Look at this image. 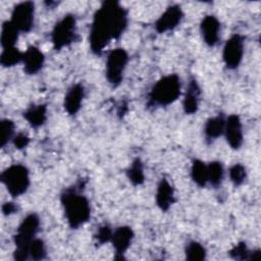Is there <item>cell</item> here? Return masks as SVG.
<instances>
[{
    "instance_id": "cell-7",
    "label": "cell",
    "mask_w": 261,
    "mask_h": 261,
    "mask_svg": "<svg viewBox=\"0 0 261 261\" xmlns=\"http://www.w3.org/2000/svg\"><path fill=\"white\" fill-rule=\"evenodd\" d=\"M40 227V218L37 214L31 213L27 215L19 223L13 242L15 248H29L31 242L35 239Z\"/></svg>"
},
{
    "instance_id": "cell-14",
    "label": "cell",
    "mask_w": 261,
    "mask_h": 261,
    "mask_svg": "<svg viewBox=\"0 0 261 261\" xmlns=\"http://www.w3.org/2000/svg\"><path fill=\"white\" fill-rule=\"evenodd\" d=\"M85 97V89L81 84L72 85L66 92L64 97V109L69 115H74L81 109L83 99Z\"/></svg>"
},
{
    "instance_id": "cell-5",
    "label": "cell",
    "mask_w": 261,
    "mask_h": 261,
    "mask_svg": "<svg viewBox=\"0 0 261 261\" xmlns=\"http://www.w3.org/2000/svg\"><path fill=\"white\" fill-rule=\"evenodd\" d=\"M76 38V21L72 14L64 15L56 22L51 33V40L55 50H61L69 46Z\"/></svg>"
},
{
    "instance_id": "cell-17",
    "label": "cell",
    "mask_w": 261,
    "mask_h": 261,
    "mask_svg": "<svg viewBox=\"0 0 261 261\" xmlns=\"http://www.w3.org/2000/svg\"><path fill=\"white\" fill-rule=\"evenodd\" d=\"M201 90L198 85V82L195 79H192L189 82L187 91L182 101V108L187 114H194L199 108Z\"/></svg>"
},
{
    "instance_id": "cell-20",
    "label": "cell",
    "mask_w": 261,
    "mask_h": 261,
    "mask_svg": "<svg viewBox=\"0 0 261 261\" xmlns=\"http://www.w3.org/2000/svg\"><path fill=\"white\" fill-rule=\"evenodd\" d=\"M19 31L17 28L10 21L6 20L3 22L2 28H1V45L4 48H9V47H15V43L17 42Z\"/></svg>"
},
{
    "instance_id": "cell-25",
    "label": "cell",
    "mask_w": 261,
    "mask_h": 261,
    "mask_svg": "<svg viewBox=\"0 0 261 261\" xmlns=\"http://www.w3.org/2000/svg\"><path fill=\"white\" fill-rule=\"evenodd\" d=\"M208 182L213 187H218L223 178V166L219 161H212L207 164Z\"/></svg>"
},
{
    "instance_id": "cell-6",
    "label": "cell",
    "mask_w": 261,
    "mask_h": 261,
    "mask_svg": "<svg viewBox=\"0 0 261 261\" xmlns=\"http://www.w3.org/2000/svg\"><path fill=\"white\" fill-rule=\"evenodd\" d=\"M128 61V55L122 48H116L112 50L106 59L105 74L108 83L117 87L120 85L123 79V73Z\"/></svg>"
},
{
    "instance_id": "cell-23",
    "label": "cell",
    "mask_w": 261,
    "mask_h": 261,
    "mask_svg": "<svg viewBox=\"0 0 261 261\" xmlns=\"http://www.w3.org/2000/svg\"><path fill=\"white\" fill-rule=\"evenodd\" d=\"M127 178L134 186H140L145 181L144 167L140 158H136L126 171Z\"/></svg>"
},
{
    "instance_id": "cell-31",
    "label": "cell",
    "mask_w": 261,
    "mask_h": 261,
    "mask_svg": "<svg viewBox=\"0 0 261 261\" xmlns=\"http://www.w3.org/2000/svg\"><path fill=\"white\" fill-rule=\"evenodd\" d=\"M12 143H13V145H14V147L16 149L21 150V149H24L29 145L30 138L25 134H23V133H18L12 139Z\"/></svg>"
},
{
    "instance_id": "cell-27",
    "label": "cell",
    "mask_w": 261,
    "mask_h": 261,
    "mask_svg": "<svg viewBox=\"0 0 261 261\" xmlns=\"http://www.w3.org/2000/svg\"><path fill=\"white\" fill-rule=\"evenodd\" d=\"M30 258L33 260H43L46 257V247L42 240L34 239L29 247Z\"/></svg>"
},
{
    "instance_id": "cell-18",
    "label": "cell",
    "mask_w": 261,
    "mask_h": 261,
    "mask_svg": "<svg viewBox=\"0 0 261 261\" xmlns=\"http://www.w3.org/2000/svg\"><path fill=\"white\" fill-rule=\"evenodd\" d=\"M225 125V118L222 114H218L214 117H210L204 125V135L208 143L213 142L217 138L223 135Z\"/></svg>"
},
{
    "instance_id": "cell-16",
    "label": "cell",
    "mask_w": 261,
    "mask_h": 261,
    "mask_svg": "<svg viewBox=\"0 0 261 261\" xmlns=\"http://www.w3.org/2000/svg\"><path fill=\"white\" fill-rule=\"evenodd\" d=\"M155 199L157 206L162 211H167L174 203V190L167 179L162 178L159 181L156 190Z\"/></svg>"
},
{
    "instance_id": "cell-32",
    "label": "cell",
    "mask_w": 261,
    "mask_h": 261,
    "mask_svg": "<svg viewBox=\"0 0 261 261\" xmlns=\"http://www.w3.org/2000/svg\"><path fill=\"white\" fill-rule=\"evenodd\" d=\"M17 211V206L12 202H6L2 206V212L4 215H10Z\"/></svg>"
},
{
    "instance_id": "cell-29",
    "label": "cell",
    "mask_w": 261,
    "mask_h": 261,
    "mask_svg": "<svg viewBox=\"0 0 261 261\" xmlns=\"http://www.w3.org/2000/svg\"><path fill=\"white\" fill-rule=\"evenodd\" d=\"M250 253L251 252L248 250L246 244L243 242L233 246L229 251L230 257L236 260H249Z\"/></svg>"
},
{
    "instance_id": "cell-4",
    "label": "cell",
    "mask_w": 261,
    "mask_h": 261,
    "mask_svg": "<svg viewBox=\"0 0 261 261\" xmlns=\"http://www.w3.org/2000/svg\"><path fill=\"white\" fill-rule=\"evenodd\" d=\"M1 181L12 197H18L29 189L30 172L24 165L13 164L2 171Z\"/></svg>"
},
{
    "instance_id": "cell-30",
    "label": "cell",
    "mask_w": 261,
    "mask_h": 261,
    "mask_svg": "<svg viewBox=\"0 0 261 261\" xmlns=\"http://www.w3.org/2000/svg\"><path fill=\"white\" fill-rule=\"evenodd\" d=\"M112 230L108 225H103L101 227L98 228L96 234H95V239L97 240V242L99 244H105L111 241V237H112Z\"/></svg>"
},
{
    "instance_id": "cell-11",
    "label": "cell",
    "mask_w": 261,
    "mask_h": 261,
    "mask_svg": "<svg viewBox=\"0 0 261 261\" xmlns=\"http://www.w3.org/2000/svg\"><path fill=\"white\" fill-rule=\"evenodd\" d=\"M227 144L231 149L238 150L243 145V126L240 117L237 114H231L225 119L224 132Z\"/></svg>"
},
{
    "instance_id": "cell-22",
    "label": "cell",
    "mask_w": 261,
    "mask_h": 261,
    "mask_svg": "<svg viewBox=\"0 0 261 261\" xmlns=\"http://www.w3.org/2000/svg\"><path fill=\"white\" fill-rule=\"evenodd\" d=\"M191 177L199 187L206 186L208 182L207 165L199 159H194L191 166Z\"/></svg>"
},
{
    "instance_id": "cell-9",
    "label": "cell",
    "mask_w": 261,
    "mask_h": 261,
    "mask_svg": "<svg viewBox=\"0 0 261 261\" xmlns=\"http://www.w3.org/2000/svg\"><path fill=\"white\" fill-rule=\"evenodd\" d=\"M244 39L241 35H232L224 44L222 58L228 69H236L243 60Z\"/></svg>"
},
{
    "instance_id": "cell-2",
    "label": "cell",
    "mask_w": 261,
    "mask_h": 261,
    "mask_svg": "<svg viewBox=\"0 0 261 261\" xmlns=\"http://www.w3.org/2000/svg\"><path fill=\"white\" fill-rule=\"evenodd\" d=\"M60 201L67 223L71 228H79L88 222L91 217L90 202L76 188L65 189L60 196Z\"/></svg>"
},
{
    "instance_id": "cell-3",
    "label": "cell",
    "mask_w": 261,
    "mask_h": 261,
    "mask_svg": "<svg viewBox=\"0 0 261 261\" xmlns=\"http://www.w3.org/2000/svg\"><path fill=\"white\" fill-rule=\"evenodd\" d=\"M180 79L177 74H167L158 80L149 93V103L157 106L172 104L180 95Z\"/></svg>"
},
{
    "instance_id": "cell-24",
    "label": "cell",
    "mask_w": 261,
    "mask_h": 261,
    "mask_svg": "<svg viewBox=\"0 0 261 261\" xmlns=\"http://www.w3.org/2000/svg\"><path fill=\"white\" fill-rule=\"evenodd\" d=\"M185 254L190 261H202L206 258V249L199 242L192 241L186 246Z\"/></svg>"
},
{
    "instance_id": "cell-21",
    "label": "cell",
    "mask_w": 261,
    "mask_h": 261,
    "mask_svg": "<svg viewBox=\"0 0 261 261\" xmlns=\"http://www.w3.org/2000/svg\"><path fill=\"white\" fill-rule=\"evenodd\" d=\"M23 52L19 51L16 47L4 48L0 55V63L4 67H11L19 62H22Z\"/></svg>"
},
{
    "instance_id": "cell-15",
    "label": "cell",
    "mask_w": 261,
    "mask_h": 261,
    "mask_svg": "<svg viewBox=\"0 0 261 261\" xmlns=\"http://www.w3.org/2000/svg\"><path fill=\"white\" fill-rule=\"evenodd\" d=\"M134 239V231L129 226H119L113 232L111 237V244L117 255H122L129 248Z\"/></svg>"
},
{
    "instance_id": "cell-10",
    "label": "cell",
    "mask_w": 261,
    "mask_h": 261,
    "mask_svg": "<svg viewBox=\"0 0 261 261\" xmlns=\"http://www.w3.org/2000/svg\"><path fill=\"white\" fill-rule=\"evenodd\" d=\"M184 17L182 10L178 5H171L158 17L155 22V30L159 34H163L174 30Z\"/></svg>"
},
{
    "instance_id": "cell-12",
    "label": "cell",
    "mask_w": 261,
    "mask_h": 261,
    "mask_svg": "<svg viewBox=\"0 0 261 261\" xmlns=\"http://www.w3.org/2000/svg\"><path fill=\"white\" fill-rule=\"evenodd\" d=\"M200 32L203 41L210 47L215 46L219 41L220 22L214 15H206L200 23Z\"/></svg>"
},
{
    "instance_id": "cell-8",
    "label": "cell",
    "mask_w": 261,
    "mask_h": 261,
    "mask_svg": "<svg viewBox=\"0 0 261 261\" xmlns=\"http://www.w3.org/2000/svg\"><path fill=\"white\" fill-rule=\"evenodd\" d=\"M35 4L31 1L20 2L16 4L11 12L10 21L17 28L19 32L28 33L34 27Z\"/></svg>"
},
{
    "instance_id": "cell-13",
    "label": "cell",
    "mask_w": 261,
    "mask_h": 261,
    "mask_svg": "<svg viewBox=\"0 0 261 261\" xmlns=\"http://www.w3.org/2000/svg\"><path fill=\"white\" fill-rule=\"evenodd\" d=\"M45 56L36 46H30L23 52V70L27 74H36L43 67Z\"/></svg>"
},
{
    "instance_id": "cell-28",
    "label": "cell",
    "mask_w": 261,
    "mask_h": 261,
    "mask_svg": "<svg viewBox=\"0 0 261 261\" xmlns=\"http://www.w3.org/2000/svg\"><path fill=\"white\" fill-rule=\"evenodd\" d=\"M228 174H229V178H230L231 182L234 186H241L246 179L247 171H246V168L244 167V165H242L240 163H236L229 168Z\"/></svg>"
},
{
    "instance_id": "cell-26",
    "label": "cell",
    "mask_w": 261,
    "mask_h": 261,
    "mask_svg": "<svg viewBox=\"0 0 261 261\" xmlns=\"http://www.w3.org/2000/svg\"><path fill=\"white\" fill-rule=\"evenodd\" d=\"M0 129H1V139H0V146L1 148H4L6 144L10 140L14 138V123L10 119H2L0 123Z\"/></svg>"
},
{
    "instance_id": "cell-19",
    "label": "cell",
    "mask_w": 261,
    "mask_h": 261,
    "mask_svg": "<svg viewBox=\"0 0 261 261\" xmlns=\"http://www.w3.org/2000/svg\"><path fill=\"white\" fill-rule=\"evenodd\" d=\"M23 117L31 126L39 127L47 119V106L45 104L32 105L23 112Z\"/></svg>"
},
{
    "instance_id": "cell-1",
    "label": "cell",
    "mask_w": 261,
    "mask_h": 261,
    "mask_svg": "<svg viewBox=\"0 0 261 261\" xmlns=\"http://www.w3.org/2000/svg\"><path fill=\"white\" fill-rule=\"evenodd\" d=\"M127 25L126 10L116 1H105L95 12L89 43L94 54L100 55L112 39H118Z\"/></svg>"
}]
</instances>
